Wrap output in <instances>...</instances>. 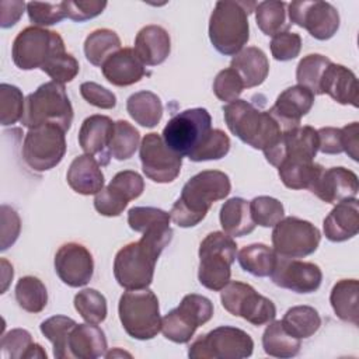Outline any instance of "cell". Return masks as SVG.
I'll return each mask as SVG.
<instances>
[{"instance_id":"6da1fadb","label":"cell","mask_w":359,"mask_h":359,"mask_svg":"<svg viewBox=\"0 0 359 359\" xmlns=\"http://www.w3.org/2000/svg\"><path fill=\"white\" fill-rule=\"evenodd\" d=\"M172 238V229L161 227L142 233L140 240L122 247L114 259V276L126 290L147 289L154 276L156 262Z\"/></svg>"},{"instance_id":"7a4b0ae2","label":"cell","mask_w":359,"mask_h":359,"mask_svg":"<svg viewBox=\"0 0 359 359\" xmlns=\"http://www.w3.org/2000/svg\"><path fill=\"white\" fill-rule=\"evenodd\" d=\"M231 191L230 178L219 170H205L191 177L174 202L170 216L180 227H194L208 215L212 205L224 199Z\"/></svg>"},{"instance_id":"3957f363","label":"cell","mask_w":359,"mask_h":359,"mask_svg":"<svg viewBox=\"0 0 359 359\" xmlns=\"http://www.w3.org/2000/svg\"><path fill=\"white\" fill-rule=\"evenodd\" d=\"M223 116L229 130L257 150H269L285 132L269 111H261L245 100H236L223 105Z\"/></svg>"},{"instance_id":"277c9868","label":"cell","mask_w":359,"mask_h":359,"mask_svg":"<svg viewBox=\"0 0 359 359\" xmlns=\"http://www.w3.org/2000/svg\"><path fill=\"white\" fill-rule=\"evenodd\" d=\"M254 1H217L209 18V39L224 55H237L250 39L248 15L255 10Z\"/></svg>"},{"instance_id":"5b68a950","label":"cell","mask_w":359,"mask_h":359,"mask_svg":"<svg viewBox=\"0 0 359 359\" xmlns=\"http://www.w3.org/2000/svg\"><path fill=\"white\" fill-rule=\"evenodd\" d=\"M20 122L28 129L45 123H55L67 132L73 122V107L65 86L48 81L28 94Z\"/></svg>"},{"instance_id":"8992f818","label":"cell","mask_w":359,"mask_h":359,"mask_svg":"<svg viewBox=\"0 0 359 359\" xmlns=\"http://www.w3.org/2000/svg\"><path fill=\"white\" fill-rule=\"evenodd\" d=\"M237 244L224 231L209 233L199 244V283L213 292H220L230 280L231 265L236 261Z\"/></svg>"},{"instance_id":"52a82bcc","label":"cell","mask_w":359,"mask_h":359,"mask_svg":"<svg viewBox=\"0 0 359 359\" xmlns=\"http://www.w3.org/2000/svg\"><path fill=\"white\" fill-rule=\"evenodd\" d=\"M125 332L139 341L153 339L161 331L158 299L150 289L126 290L118 304Z\"/></svg>"},{"instance_id":"ba28073f","label":"cell","mask_w":359,"mask_h":359,"mask_svg":"<svg viewBox=\"0 0 359 359\" xmlns=\"http://www.w3.org/2000/svg\"><path fill=\"white\" fill-rule=\"evenodd\" d=\"M254 351L252 338L243 330L220 325L199 335L189 346L191 359H244Z\"/></svg>"},{"instance_id":"9c48e42d","label":"cell","mask_w":359,"mask_h":359,"mask_svg":"<svg viewBox=\"0 0 359 359\" xmlns=\"http://www.w3.org/2000/svg\"><path fill=\"white\" fill-rule=\"evenodd\" d=\"M62 36L41 27H27L14 38L11 56L14 65L21 70L42 69V66L56 53L65 52Z\"/></svg>"},{"instance_id":"30bf717a","label":"cell","mask_w":359,"mask_h":359,"mask_svg":"<svg viewBox=\"0 0 359 359\" xmlns=\"http://www.w3.org/2000/svg\"><path fill=\"white\" fill-rule=\"evenodd\" d=\"M212 130V118L205 108H191L174 115L163 129L165 144L180 154L188 157L205 140Z\"/></svg>"},{"instance_id":"8fae6325","label":"cell","mask_w":359,"mask_h":359,"mask_svg":"<svg viewBox=\"0 0 359 359\" xmlns=\"http://www.w3.org/2000/svg\"><path fill=\"white\" fill-rule=\"evenodd\" d=\"M212 317V302L205 296L189 293L182 297L178 307L161 318V332L171 342L187 344L194 337L196 328L206 324Z\"/></svg>"},{"instance_id":"7c38bea8","label":"cell","mask_w":359,"mask_h":359,"mask_svg":"<svg viewBox=\"0 0 359 359\" xmlns=\"http://www.w3.org/2000/svg\"><path fill=\"white\" fill-rule=\"evenodd\" d=\"M65 130L55 123H45L27 132L22 143L25 164L38 172L56 167L66 153Z\"/></svg>"},{"instance_id":"4fadbf2b","label":"cell","mask_w":359,"mask_h":359,"mask_svg":"<svg viewBox=\"0 0 359 359\" xmlns=\"http://www.w3.org/2000/svg\"><path fill=\"white\" fill-rule=\"evenodd\" d=\"M220 302L226 311L252 325H265L276 317L273 302L259 294L251 285L240 280H229L220 290Z\"/></svg>"},{"instance_id":"5bb4252c","label":"cell","mask_w":359,"mask_h":359,"mask_svg":"<svg viewBox=\"0 0 359 359\" xmlns=\"http://www.w3.org/2000/svg\"><path fill=\"white\" fill-rule=\"evenodd\" d=\"M271 238L276 255L304 258L318 248L321 233L313 223L287 216L273 226Z\"/></svg>"},{"instance_id":"9a60e30c","label":"cell","mask_w":359,"mask_h":359,"mask_svg":"<svg viewBox=\"0 0 359 359\" xmlns=\"http://www.w3.org/2000/svg\"><path fill=\"white\" fill-rule=\"evenodd\" d=\"M287 17L290 24L304 28L318 41L332 38L339 28V13L328 1H292L287 4Z\"/></svg>"},{"instance_id":"2e32d148","label":"cell","mask_w":359,"mask_h":359,"mask_svg":"<svg viewBox=\"0 0 359 359\" xmlns=\"http://www.w3.org/2000/svg\"><path fill=\"white\" fill-rule=\"evenodd\" d=\"M139 147L142 170L149 180L157 184H168L180 175L182 157L172 151L158 133L144 135Z\"/></svg>"},{"instance_id":"e0dca14e","label":"cell","mask_w":359,"mask_h":359,"mask_svg":"<svg viewBox=\"0 0 359 359\" xmlns=\"http://www.w3.org/2000/svg\"><path fill=\"white\" fill-rule=\"evenodd\" d=\"M143 191L144 181L140 174L132 170L119 171L105 188L95 194L94 208L102 216H119L128 203L139 198Z\"/></svg>"},{"instance_id":"ac0fdd59","label":"cell","mask_w":359,"mask_h":359,"mask_svg":"<svg viewBox=\"0 0 359 359\" xmlns=\"http://www.w3.org/2000/svg\"><path fill=\"white\" fill-rule=\"evenodd\" d=\"M271 279L276 286L282 289L307 294L318 290L323 282V272L314 262L276 255V262L271 273Z\"/></svg>"},{"instance_id":"d6986e66","label":"cell","mask_w":359,"mask_h":359,"mask_svg":"<svg viewBox=\"0 0 359 359\" xmlns=\"http://www.w3.org/2000/svg\"><path fill=\"white\" fill-rule=\"evenodd\" d=\"M318 151V133L313 126H296L282 133L279 142L264 151L269 164L278 167L283 160H307L314 161Z\"/></svg>"},{"instance_id":"ffe728a7","label":"cell","mask_w":359,"mask_h":359,"mask_svg":"<svg viewBox=\"0 0 359 359\" xmlns=\"http://www.w3.org/2000/svg\"><path fill=\"white\" fill-rule=\"evenodd\" d=\"M55 271L65 285L81 287L93 278V255L83 244L66 243L55 254Z\"/></svg>"},{"instance_id":"44dd1931","label":"cell","mask_w":359,"mask_h":359,"mask_svg":"<svg viewBox=\"0 0 359 359\" xmlns=\"http://www.w3.org/2000/svg\"><path fill=\"white\" fill-rule=\"evenodd\" d=\"M358 191V175L345 167L324 168L310 189L318 199L332 205L355 199Z\"/></svg>"},{"instance_id":"7402d4cb","label":"cell","mask_w":359,"mask_h":359,"mask_svg":"<svg viewBox=\"0 0 359 359\" xmlns=\"http://www.w3.org/2000/svg\"><path fill=\"white\" fill-rule=\"evenodd\" d=\"M114 130V121L105 115L87 116L79 130V144L84 154L93 156L101 167L108 165L111 160L109 143Z\"/></svg>"},{"instance_id":"603a6c76","label":"cell","mask_w":359,"mask_h":359,"mask_svg":"<svg viewBox=\"0 0 359 359\" xmlns=\"http://www.w3.org/2000/svg\"><path fill=\"white\" fill-rule=\"evenodd\" d=\"M314 94L303 86H292L283 90L275 104L268 109L285 130L300 125V119L310 112Z\"/></svg>"},{"instance_id":"cb8c5ba5","label":"cell","mask_w":359,"mask_h":359,"mask_svg":"<svg viewBox=\"0 0 359 359\" xmlns=\"http://www.w3.org/2000/svg\"><path fill=\"white\" fill-rule=\"evenodd\" d=\"M101 72L107 81L112 86L128 87L144 77L146 67L136 55L135 49L121 48L104 62Z\"/></svg>"},{"instance_id":"d4e9b609","label":"cell","mask_w":359,"mask_h":359,"mask_svg":"<svg viewBox=\"0 0 359 359\" xmlns=\"http://www.w3.org/2000/svg\"><path fill=\"white\" fill-rule=\"evenodd\" d=\"M320 93L330 95L342 105L358 108V80L355 73L344 65L330 63L320 81Z\"/></svg>"},{"instance_id":"484cf974","label":"cell","mask_w":359,"mask_h":359,"mask_svg":"<svg viewBox=\"0 0 359 359\" xmlns=\"http://www.w3.org/2000/svg\"><path fill=\"white\" fill-rule=\"evenodd\" d=\"M107 338L97 324H76L67 339V356L97 359L107 353Z\"/></svg>"},{"instance_id":"4316f807","label":"cell","mask_w":359,"mask_h":359,"mask_svg":"<svg viewBox=\"0 0 359 359\" xmlns=\"http://www.w3.org/2000/svg\"><path fill=\"white\" fill-rule=\"evenodd\" d=\"M323 230L325 237L332 243H342L355 237L359 231L358 199L337 203L324 219Z\"/></svg>"},{"instance_id":"83f0119b","label":"cell","mask_w":359,"mask_h":359,"mask_svg":"<svg viewBox=\"0 0 359 359\" xmlns=\"http://www.w3.org/2000/svg\"><path fill=\"white\" fill-rule=\"evenodd\" d=\"M133 49L144 66L161 65L171 52L170 34L160 25H146L137 32Z\"/></svg>"},{"instance_id":"f1b7e54d","label":"cell","mask_w":359,"mask_h":359,"mask_svg":"<svg viewBox=\"0 0 359 359\" xmlns=\"http://www.w3.org/2000/svg\"><path fill=\"white\" fill-rule=\"evenodd\" d=\"M66 180L80 195H95L104 188V174L100 163L88 154L77 156L69 165Z\"/></svg>"},{"instance_id":"f546056e","label":"cell","mask_w":359,"mask_h":359,"mask_svg":"<svg viewBox=\"0 0 359 359\" xmlns=\"http://www.w3.org/2000/svg\"><path fill=\"white\" fill-rule=\"evenodd\" d=\"M230 67L241 77L245 88L261 86L269 73V62L262 49L247 46L233 56Z\"/></svg>"},{"instance_id":"4dcf8cb0","label":"cell","mask_w":359,"mask_h":359,"mask_svg":"<svg viewBox=\"0 0 359 359\" xmlns=\"http://www.w3.org/2000/svg\"><path fill=\"white\" fill-rule=\"evenodd\" d=\"M219 219L223 231L231 237L247 236L257 226L250 213V202L237 196L222 205Z\"/></svg>"},{"instance_id":"1f68e13d","label":"cell","mask_w":359,"mask_h":359,"mask_svg":"<svg viewBox=\"0 0 359 359\" xmlns=\"http://www.w3.org/2000/svg\"><path fill=\"white\" fill-rule=\"evenodd\" d=\"M359 282L356 279L338 280L330 293V303L335 316L353 325L359 324Z\"/></svg>"},{"instance_id":"d6a6232c","label":"cell","mask_w":359,"mask_h":359,"mask_svg":"<svg viewBox=\"0 0 359 359\" xmlns=\"http://www.w3.org/2000/svg\"><path fill=\"white\" fill-rule=\"evenodd\" d=\"M278 174L283 185L289 189H311L318 175L324 170L321 164L307 160H283L278 167Z\"/></svg>"},{"instance_id":"836d02e7","label":"cell","mask_w":359,"mask_h":359,"mask_svg":"<svg viewBox=\"0 0 359 359\" xmlns=\"http://www.w3.org/2000/svg\"><path fill=\"white\" fill-rule=\"evenodd\" d=\"M129 116L144 128H154L163 118V104L157 94L143 90L132 94L126 100Z\"/></svg>"},{"instance_id":"e575fe53","label":"cell","mask_w":359,"mask_h":359,"mask_svg":"<svg viewBox=\"0 0 359 359\" xmlns=\"http://www.w3.org/2000/svg\"><path fill=\"white\" fill-rule=\"evenodd\" d=\"M262 348L266 355L280 359L294 358L302 348L300 339L290 335L280 321H271L262 334Z\"/></svg>"},{"instance_id":"d590c367","label":"cell","mask_w":359,"mask_h":359,"mask_svg":"<svg viewBox=\"0 0 359 359\" xmlns=\"http://www.w3.org/2000/svg\"><path fill=\"white\" fill-rule=\"evenodd\" d=\"M237 259L240 266L257 276V278H265L271 276L275 262H276V254L273 248L262 244V243H255L243 247L238 254Z\"/></svg>"},{"instance_id":"8d00e7d4","label":"cell","mask_w":359,"mask_h":359,"mask_svg":"<svg viewBox=\"0 0 359 359\" xmlns=\"http://www.w3.org/2000/svg\"><path fill=\"white\" fill-rule=\"evenodd\" d=\"M280 323L290 335L306 339L320 330L321 317L311 306H294L285 313Z\"/></svg>"},{"instance_id":"74e56055","label":"cell","mask_w":359,"mask_h":359,"mask_svg":"<svg viewBox=\"0 0 359 359\" xmlns=\"http://www.w3.org/2000/svg\"><path fill=\"white\" fill-rule=\"evenodd\" d=\"M0 346L3 355L10 359H46L43 348L34 342L32 335L22 328H14L4 334Z\"/></svg>"},{"instance_id":"f35d334b","label":"cell","mask_w":359,"mask_h":359,"mask_svg":"<svg viewBox=\"0 0 359 359\" xmlns=\"http://www.w3.org/2000/svg\"><path fill=\"white\" fill-rule=\"evenodd\" d=\"M286 7L287 3L278 0H266L258 3L254 10L258 28L268 36L289 31L290 22L287 20Z\"/></svg>"},{"instance_id":"ab89813d","label":"cell","mask_w":359,"mask_h":359,"mask_svg":"<svg viewBox=\"0 0 359 359\" xmlns=\"http://www.w3.org/2000/svg\"><path fill=\"white\" fill-rule=\"evenodd\" d=\"M121 49L118 34L108 28H100L87 35L84 41L86 59L94 66H102L104 62Z\"/></svg>"},{"instance_id":"60d3db41","label":"cell","mask_w":359,"mask_h":359,"mask_svg":"<svg viewBox=\"0 0 359 359\" xmlns=\"http://www.w3.org/2000/svg\"><path fill=\"white\" fill-rule=\"evenodd\" d=\"M15 300L28 313H41L48 304V290L36 276H22L15 285Z\"/></svg>"},{"instance_id":"b9f144b4","label":"cell","mask_w":359,"mask_h":359,"mask_svg":"<svg viewBox=\"0 0 359 359\" xmlns=\"http://www.w3.org/2000/svg\"><path fill=\"white\" fill-rule=\"evenodd\" d=\"M140 133L128 121L119 119L114 122V130L109 143V153L118 161L130 158L140 146Z\"/></svg>"},{"instance_id":"7bdbcfd3","label":"cell","mask_w":359,"mask_h":359,"mask_svg":"<svg viewBox=\"0 0 359 359\" xmlns=\"http://www.w3.org/2000/svg\"><path fill=\"white\" fill-rule=\"evenodd\" d=\"M77 323L66 316H53L41 323V332L53 345V356L56 359H69L67 339L72 328Z\"/></svg>"},{"instance_id":"ee69618b","label":"cell","mask_w":359,"mask_h":359,"mask_svg":"<svg viewBox=\"0 0 359 359\" xmlns=\"http://www.w3.org/2000/svg\"><path fill=\"white\" fill-rule=\"evenodd\" d=\"M331 60L320 53H310L304 56L296 69V80L299 86L309 88L314 95H321L320 81L325 67Z\"/></svg>"},{"instance_id":"f6af8a7d","label":"cell","mask_w":359,"mask_h":359,"mask_svg":"<svg viewBox=\"0 0 359 359\" xmlns=\"http://www.w3.org/2000/svg\"><path fill=\"white\" fill-rule=\"evenodd\" d=\"M74 309L86 323L101 324L108 314L107 300L95 289H83L74 296Z\"/></svg>"},{"instance_id":"bcb514c9","label":"cell","mask_w":359,"mask_h":359,"mask_svg":"<svg viewBox=\"0 0 359 359\" xmlns=\"http://www.w3.org/2000/svg\"><path fill=\"white\" fill-rule=\"evenodd\" d=\"M170 220L168 212L153 206H135L128 212V224L136 233L168 227Z\"/></svg>"},{"instance_id":"7dc6e473","label":"cell","mask_w":359,"mask_h":359,"mask_svg":"<svg viewBox=\"0 0 359 359\" xmlns=\"http://www.w3.org/2000/svg\"><path fill=\"white\" fill-rule=\"evenodd\" d=\"M25 108L22 91L13 84H0V123L3 126L21 121Z\"/></svg>"},{"instance_id":"c3c4849f","label":"cell","mask_w":359,"mask_h":359,"mask_svg":"<svg viewBox=\"0 0 359 359\" xmlns=\"http://www.w3.org/2000/svg\"><path fill=\"white\" fill-rule=\"evenodd\" d=\"M250 213L255 224L261 227H273L283 219L285 209L280 201L272 196H255L250 202Z\"/></svg>"},{"instance_id":"681fc988","label":"cell","mask_w":359,"mask_h":359,"mask_svg":"<svg viewBox=\"0 0 359 359\" xmlns=\"http://www.w3.org/2000/svg\"><path fill=\"white\" fill-rule=\"evenodd\" d=\"M230 150V139L222 129H212L202 144L188 156L191 161H208L223 158Z\"/></svg>"},{"instance_id":"f907efd6","label":"cell","mask_w":359,"mask_h":359,"mask_svg":"<svg viewBox=\"0 0 359 359\" xmlns=\"http://www.w3.org/2000/svg\"><path fill=\"white\" fill-rule=\"evenodd\" d=\"M43 73H46L52 81L65 84L72 81L80 72V65L77 59L69 53V52H59L55 56H52L41 69Z\"/></svg>"},{"instance_id":"816d5d0a","label":"cell","mask_w":359,"mask_h":359,"mask_svg":"<svg viewBox=\"0 0 359 359\" xmlns=\"http://www.w3.org/2000/svg\"><path fill=\"white\" fill-rule=\"evenodd\" d=\"M244 83L241 80V77L238 76V73L231 69H223L220 70L215 80H213V93L215 95L223 101V102H231L238 100V97L241 95L243 90H244Z\"/></svg>"},{"instance_id":"f5cc1de1","label":"cell","mask_w":359,"mask_h":359,"mask_svg":"<svg viewBox=\"0 0 359 359\" xmlns=\"http://www.w3.org/2000/svg\"><path fill=\"white\" fill-rule=\"evenodd\" d=\"M27 13L29 21L35 27H48L60 22L66 18L63 1L60 3H39V1H29L27 3Z\"/></svg>"},{"instance_id":"db71d44e","label":"cell","mask_w":359,"mask_h":359,"mask_svg":"<svg viewBox=\"0 0 359 359\" xmlns=\"http://www.w3.org/2000/svg\"><path fill=\"white\" fill-rule=\"evenodd\" d=\"M269 48L273 59L287 62L299 56L302 49V38L296 32H279L272 36Z\"/></svg>"},{"instance_id":"11a10c76","label":"cell","mask_w":359,"mask_h":359,"mask_svg":"<svg viewBox=\"0 0 359 359\" xmlns=\"http://www.w3.org/2000/svg\"><path fill=\"white\" fill-rule=\"evenodd\" d=\"M80 94L90 105H94L101 109H112L116 105L115 94L94 81L81 83Z\"/></svg>"},{"instance_id":"9f6ffc18","label":"cell","mask_w":359,"mask_h":359,"mask_svg":"<svg viewBox=\"0 0 359 359\" xmlns=\"http://www.w3.org/2000/svg\"><path fill=\"white\" fill-rule=\"evenodd\" d=\"M63 7H65V13L66 17L72 21L76 22H83L87 20H91L97 15H100L105 7H107V1H95V0H90V1H63Z\"/></svg>"},{"instance_id":"6f0895ef","label":"cell","mask_w":359,"mask_h":359,"mask_svg":"<svg viewBox=\"0 0 359 359\" xmlns=\"http://www.w3.org/2000/svg\"><path fill=\"white\" fill-rule=\"evenodd\" d=\"M20 230H21V220L18 213L7 206V205H1V240H0V250L6 251L8 247H11L18 236H20Z\"/></svg>"},{"instance_id":"680465c9","label":"cell","mask_w":359,"mask_h":359,"mask_svg":"<svg viewBox=\"0 0 359 359\" xmlns=\"http://www.w3.org/2000/svg\"><path fill=\"white\" fill-rule=\"evenodd\" d=\"M318 133V150L324 154L344 153L342 132L341 128L325 126L317 130Z\"/></svg>"},{"instance_id":"91938a15","label":"cell","mask_w":359,"mask_h":359,"mask_svg":"<svg viewBox=\"0 0 359 359\" xmlns=\"http://www.w3.org/2000/svg\"><path fill=\"white\" fill-rule=\"evenodd\" d=\"M342 132V147L344 151L353 160L358 161V149H359V125L352 122L341 128Z\"/></svg>"},{"instance_id":"94428289","label":"cell","mask_w":359,"mask_h":359,"mask_svg":"<svg viewBox=\"0 0 359 359\" xmlns=\"http://www.w3.org/2000/svg\"><path fill=\"white\" fill-rule=\"evenodd\" d=\"M1 28H10L21 18L27 4L24 1H1Z\"/></svg>"},{"instance_id":"6125c7cd","label":"cell","mask_w":359,"mask_h":359,"mask_svg":"<svg viewBox=\"0 0 359 359\" xmlns=\"http://www.w3.org/2000/svg\"><path fill=\"white\" fill-rule=\"evenodd\" d=\"M13 266L8 264L7 259L1 258V282H3V286H1V293H4L10 285V280L13 279Z\"/></svg>"}]
</instances>
